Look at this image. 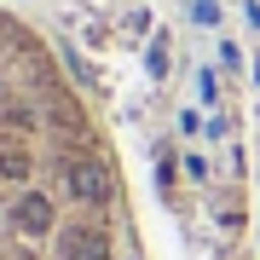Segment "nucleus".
Masks as SVG:
<instances>
[{
  "instance_id": "obj_1",
  "label": "nucleus",
  "mask_w": 260,
  "mask_h": 260,
  "mask_svg": "<svg viewBox=\"0 0 260 260\" xmlns=\"http://www.w3.org/2000/svg\"><path fill=\"white\" fill-rule=\"evenodd\" d=\"M29 41H35V23L29 18H18V12H6L0 6V75H6L18 58L29 52Z\"/></svg>"
}]
</instances>
